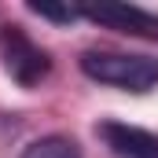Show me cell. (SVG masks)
Returning <instances> with one entry per match:
<instances>
[{
  "label": "cell",
  "instance_id": "5",
  "mask_svg": "<svg viewBox=\"0 0 158 158\" xmlns=\"http://www.w3.org/2000/svg\"><path fill=\"white\" fill-rule=\"evenodd\" d=\"M22 158H81V147H77V140H70L63 132H52V136L33 140L22 151Z\"/></svg>",
  "mask_w": 158,
  "mask_h": 158
},
{
  "label": "cell",
  "instance_id": "4",
  "mask_svg": "<svg viewBox=\"0 0 158 158\" xmlns=\"http://www.w3.org/2000/svg\"><path fill=\"white\" fill-rule=\"evenodd\" d=\"M96 132L118 158H158V132L151 129L125 125V121H99Z\"/></svg>",
  "mask_w": 158,
  "mask_h": 158
},
{
  "label": "cell",
  "instance_id": "6",
  "mask_svg": "<svg viewBox=\"0 0 158 158\" xmlns=\"http://www.w3.org/2000/svg\"><path fill=\"white\" fill-rule=\"evenodd\" d=\"M30 11L33 15H40V19H52V22H74V19H81L77 7H52V4H30Z\"/></svg>",
  "mask_w": 158,
  "mask_h": 158
},
{
  "label": "cell",
  "instance_id": "1",
  "mask_svg": "<svg viewBox=\"0 0 158 158\" xmlns=\"http://www.w3.org/2000/svg\"><path fill=\"white\" fill-rule=\"evenodd\" d=\"M81 74L121 92H151L158 85V59L136 52H85Z\"/></svg>",
  "mask_w": 158,
  "mask_h": 158
},
{
  "label": "cell",
  "instance_id": "2",
  "mask_svg": "<svg viewBox=\"0 0 158 158\" xmlns=\"http://www.w3.org/2000/svg\"><path fill=\"white\" fill-rule=\"evenodd\" d=\"M4 66H7V74L19 81L22 88H33V85H40V81L48 77L52 59H48V52L37 48L19 26H7V30H4Z\"/></svg>",
  "mask_w": 158,
  "mask_h": 158
},
{
  "label": "cell",
  "instance_id": "3",
  "mask_svg": "<svg viewBox=\"0 0 158 158\" xmlns=\"http://www.w3.org/2000/svg\"><path fill=\"white\" fill-rule=\"evenodd\" d=\"M81 19L96 22V26H107L114 33L125 37H147L158 40V15L143 11V7H129V4H99V7H77Z\"/></svg>",
  "mask_w": 158,
  "mask_h": 158
}]
</instances>
